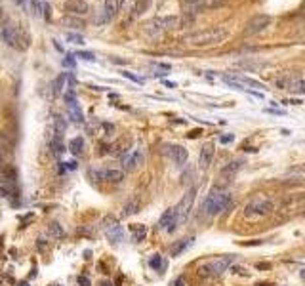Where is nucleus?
I'll return each mask as SVG.
<instances>
[{"label":"nucleus","mask_w":305,"mask_h":286,"mask_svg":"<svg viewBox=\"0 0 305 286\" xmlns=\"http://www.w3.org/2000/svg\"><path fill=\"white\" fill-rule=\"evenodd\" d=\"M65 166L69 168V170H77V162H65Z\"/></svg>","instance_id":"42"},{"label":"nucleus","mask_w":305,"mask_h":286,"mask_svg":"<svg viewBox=\"0 0 305 286\" xmlns=\"http://www.w3.org/2000/svg\"><path fill=\"white\" fill-rule=\"evenodd\" d=\"M231 204H233V197H231L227 191L214 189L210 195L206 197V200H204L202 210L206 216L214 218V216H219L221 212H225L227 208H231Z\"/></svg>","instance_id":"2"},{"label":"nucleus","mask_w":305,"mask_h":286,"mask_svg":"<svg viewBox=\"0 0 305 286\" xmlns=\"http://www.w3.org/2000/svg\"><path fill=\"white\" fill-rule=\"evenodd\" d=\"M0 34H2V40H4L10 48L19 50V52L27 50L29 44H31V37H29V32L25 31V29H21V27H17V25H6Z\"/></svg>","instance_id":"3"},{"label":"nucleus","mask_w":305,"mask_h":286,"mask_svg":"<svg viewBox=\"0 0 305 286\" xmlns=\"http://www.w3.org/2000/svg\"><path fill=\"white\" fill-rule=\"evenodd\" d=\"M277 210L273 199H267V197H256L252 199L246 206H244V218L248 220H258V218H265L271 216Z\"/></svg>","instance_id":"4"},{"label":"nucleus","mask_w":305,"mask_h":286,"mask_svg":"<svg viewBox=\"0 0 305 286\" xmlns=\"http://www.w3.org/2000/svg\"><path fill=\"white\" fill-rule=\"evenodd\" d=\"M164 153L170 157V160H172L174 164H178V166H183V164L187 162L189 153H187V149L181 147V145H166Z\"/></svg>","instance_id":"16"},{"label":"nucleus","mask_w":305,"mask_h":286,"mask_svg":"<svg viewBox=\"0 0 305 286\" xmlns=\"http://www.w3.org/2000/svg\"><path fill=\"white\" fill-rule=\"evenodd\" d=\"M84 149V139L82 137H73L69 141V151L71 155H75V157H79L80 153Z\"/></svg>","instance_id":"25"},{"label":"nucleus","mask_w":305,"mask_h":286,"mask_svg":"<svg viewBox=\"0 0 305 286\" xmlns=\"http://www.w3.org/2000/svg\"><path fill=\"white\" fill-rule=\"evenodd\" d=\"M170 29H181V17L180 16H166V17H157L147 25V34L157 37L160 32L170 31Z\"/></svg>","instance_id":"6"},{"label":"nucleus","mask_w":305,"mask_h":286,"mask_svg":"<svg viewBox=\"0 0 305 286\" xmlns=\"http://www.w3.org/2000/svg\"><path fill=\"white\" fill-rule=\"evenodd\" d=\"M296 79H297V75L284 73V75H279V77L275 79V86L279 88V90H292V86H294Z\"/></svg>","instance_id":"20"},{"label":"nucleus","mask_w":305,"mask_h":286,"mask_svg":"<svg viewBox=\"0 0 305 286\" xmlns=\"http://www.w3.org/2000/svg\"><path fill=\"white\" fill-rule=\"evenodd\" d=\"M6 19H8V16H6V12H4V8L0 6V25L6 23Z\"/></svg>","instance_id":"38"},{"label":"nucleus","mask_w":305,"mask_h":286,"mask_svg":"<svg viewBox=\"0 0 305 286\" xmlns=\"http://www.w3.org/2000/svg\"><path fill=\"white\" fill-rule=\"evenodd\" d=\"M63 63L67 65V67H71V69H75V56H67L63 59Z\"/></svg>","instance_id":"36"},{"label":"nucleus","mask_w":305,"mask_h":286,"mask_svg":"<svg viewBox=\"0 0 305 286\" xmlns=\"http://www.w3.org/2000/svg\"><path fill=\"white\" fill-rule=\"evenodd\" d=\"M212 159H214V143H206L202 149H200V157H198V166L206 170V168L212 164Z\"/></svg>","instance_id":"19"},{"label":"nucleus","mask_w":305,"mask_h":286,"mask_svg":"<svg viewBox=\"0 0 305 286\" xmlns=\"http://www.w3.org/2000/svg\"><path fill=\"white\" fill-rule=\"evenodd\" d=\"M54 151L57 153V155H61V153H65L67 149L63 147V141H61V137H55L54 139Z\"/></svg>","instance_id":"33"},{"label":"nucleus","mask_w":305,"mask_h":286,"mask_svg":"<svg viewBox=\"0 0 305 286\" xmlns=\"http://www.w3.org/2000/svg\"><path fill=\"white\" fill-rule=\"evenodd\" d=\"M303 214H305V210H303Z\"/></svg>","instance_id":"46"},{"label":"nucleus","mask_w":305,"mask_h":286,"mask_svg":"<svg viewBox=\"0 0 305 286\" xmlns=\"http://www.w3.org/2000/svg\"><path fill=\"white\" fill-rule=\"evenodd\" d=\"M140 208H141V197H133L132 200H128L124 204V208H122V216L124 218H128V216H132V214H138L140 212Z\"/></svg>","instance_id":"22"},{"label":"nucleus","mask_w":305,"mask_h":286,"mask_svg":"<svg viewBox=\"0 0 305 286\" xmlns=\"http://www.w3.org/2000/svg\"><path fill=\"white\" fill-rule=\"evenodd\" d=\"M61 23L65 25V27H73V29H82V27H84V21H82V19H77L75 16H65L61 19Z\"/></svg>","instance_id":"28"},{"label":"nucleus","mask_w":305,"mask_h":286,"mask_svg":"<svg viewBox=\"0 0 305 286\" xmlns=\"http://www.w3.org/2000/svg\"><path fill=\"white\" fill-rule=\"evenodd\" d=\"M229 39V29L225 27H210L204 31L193 32L185 37V42L193 48H208V46H218L221 42Z\"/></svg>","instance_id":"1"},{"label":"nucleus","mask_w":305,"mask_h":286,"mask_svg":"<svg viewBox=\"0 0 305 286\" xmlns=\"http://www.w3.org/2000/svg\"><path fill=\"white\" fill-rule=\"evenodd\" d=\"M63 10H65V14H67V16L82 17V16H88V12H90V4H88L86 0H65Z\"/></svg>","instance_id":"14"},{"label":"nucleus","mask_w":305,"mask_h":286,"mask_svg":"<svg viewBox=\"0 0 305 286\" xmlns=\"http://www.w3.org/2000/svg\"><path fill=\"white\" fill-rule=\"evenodd\" d=\"M48 231H50V235H52V237H55V238L65 237V231H63V227L59 225V223H55V222L48 225Z\"/></svg>","instance_id":"29"},{"label":"nucleus","mask_w":305,"mask_h":286,"mask_svg":"<svg viewBox=\"0 0 305 286\" xmlns=\"http://www.w3.org/2000/svg\"><path fill=\"white\" fill-rule=\"evenodd\" d=\"M21 286H29V284H21Z\"/></svg>","instance_id":"45"},{"label":"nucleus","mask_w":305,"mask_h":286,"mask_svg":"<svg viewBox=\"0 0 305 286\" xmlns=\"http://www.w3.org/2000/svg\"><path fill=\"white\" fill-rule=\"evenodd\" d=\"M271 25V17L265 16V14H258V16H254L248 21V23L244 25V37H254V34H258V32L265 31L267 27Z\"/></svg>","instance_id":"12"},{"label":"nucleus","mask_w":305,"mask_h":286,"mask_svg":"<svg viewBox=\"0 0 305 286\" xmlns=\"http://www.w3.org/2000/svg\"><path fill=\"white\" fill-rule=\"evenodd\" d=\"M299 210H305V193H294V195H288L286 199L282 200L281 212L284 216H292L299 212Z\"/></svg>","instance_id":"11"},{"label":"nucleus","mask_w":305,"mask_h":286,"mask_svg":"<svg viewBox=\"0 0 305 286\" xmlns=\"http://www.w3.org/2000/svg\"><path fill=\"white\" fill-rule=\"evenodd\" d=\"M77 56L82 57V59H86V61H95V57H94V54H92V52H79Z\"/></svg>","instance_id":"34"},{"label":"nucleus","mask_w":305,"mask_h":286,"mask_svg":"<svg viewBox=\"0 0 305 286\" xmlns=\"http://www.w3.org/2000/svg\"><path fill=\"white\" fill-rule=\"evenodd\" d=\"M233 139H235V135H233V134H229V135H221V137H219V141H221V143H231V141H233Z\"/></svg>","instance_id":"37"},{"label":"nucleus","mask_w":305,"mask_h":286,"mask_svg":"<svg viewBox=\"0 0 305 286\" xmlns=\"http://www.w3.org/2000/svg\"><path fill=\"white\" fill-rule=\"evenodd\" d=\"M147 225H143V223H132L130 225V235H132L133 242H141L143 238L147 237Z\"/></svg>","instance_id":"21"},{"label":"nucleus","mask_w":305,"mask_h":286,"mask_svg":"<svg viewBox=\"0 0 305 286\" xmlns=\"http://www.w3.org/2000/svg\"><path fill=\"white\" fill-rule=\"evenodd\" d=\"M103 223H105V225H103L105 237L109 238L111 242H122V240H124V229H122V225H118V222L115 218L109 216Z\"/></svg>","instance_id":"13"},{"label":"nucleus","mask_w":305,"mask_h":286,"mask_svg":"<svg viewBox=\"0 0 305 286\" xmlns=\"http://www.w3.org/2000/svg\"><path fill=\"white\" fill-rule=\"evenodd\" d=\"M195 195H196V191H195V189H189L187 193L183 195V199H181L180 204L176 206V222H178V225H181V223L187 222L189 214H191V210H193Z\"/></svg>","instance_id":"9"},{"label":"nucleus","mask_w":305,"mask_h":286,"mask_svg":"<svg viewBox=\"0 0 305 286\" xmlns=\"http://www.w3.org/2000/svg\"><path fill=\"white\" fill-rule=\"evenodd\" d=\"M67 40L73 42V44H84V37L77 34V32H67Z\"/></svg>","instance_id":"31"},{"label":"nucleus","mask_w":305,"mask_h":286,"mask_svg":"<svg viewBox=\"0 0 305 286\" xmlns=\"http://www.w3.org/2000/svg\"><path fill=\"white\" fill-rule=\"evenodd\" d=\"M243 160H233V162H229L223 170H221V175H233V174H236L241 168H243Z\"/></svg>","instance_id":"26"},{"label":"nucleus","mask_w":305,"mask_h":286,"mask_svg":"<svg viewBox=\"0 0 305 286\" xmlns=\"http://www.w3.org/2000/svg\"><path fill=\"white\" fill-rule=\"evenodd\" d=\"M79 284L80 286H90V278H88V277H79Z\"/></svg>","instance_id":"39"},{"label":"nucleus","mask_w":305,"mask_h":286,"mask_svg":"<svg viewBox=\"0 0 305 286\" xmlns=\"http://www.w3.org/2000/svg\"><path fill=\"white\" fill-rule=\"evenodd\" d=\"M256 286H271V284H265V282H259V284H256Z\"/></svg>","instance_id":"44"},{"label":"nucleus","mask_w":305,"mask_h":286,"mask_svg":"<svg viewBox=\"0 0 305 286\" xmlns=\"http://www.w3.org/2000/svg\"><path fill=\"white\" fill-rule=\"evenodd\" d=\"M65 103H67V113H69L71 122L73 124H82L84 115H82V109H80L77 94H75V88H69V92L65 94Z\"/></svg>","instance_id":"10"},{"label":"nucleus","mask_w":305,"mask_h":286,"mask_svg":"<svg viewBox=\"0 0 305 286\" xmlns=\"http://www.w3.org/2000/svg\"><path fill=\"white\" fill-rule=\"evenodd\" d=\"M118 12H120V0H105V2H103L101 16L105 17L107 23H111V21L118 16Z\"/></svg>","instance_id":"17"},{"label":"nucleus","mask_w":305,"mask_h":286,"mask_svg":"<svg viewBox=\"0 0 305 286\" xmlns=\"http://www.w3.org/2000/svg\"><path fill=\"white\" fill-rule=\"evenodd\" d=\"M122 75H124L126 79H130V80H133V82H138V84H141V82H143V79H140V77H135V75H132V73H122Z\"/></svg>","instance_id":"35"},{"label":"nucleus","mask_w":305,"mask_h":286,"mask_svg":"<svg viewBox=\"0 0 305 286\" xmlns=\"http://www.w3.org/2000/svg\"><path fill=\"white\" fill-rule=\"evenodd\" d=\"M193 240H195V237H187V238H183V240H180V242L172 244V248H170V256H180L181 252H185V250L193 244Z\"/></svg>","instance_id":"23"},{"label":"nucleus","mask_w":305,"mask_h":286,"mask_svg":"<svg viewBox=\"0 0 305 286\" xmlns=\"http://www.w3.org/2000/svg\"><path fill=\"white\" fill-rule=\"evenodd\" d=\"M67 132V120L63 119L61 115H55L54 117V134L55 137H63V134Z\"/></svg>","instance_id":"24"},{"label":"nucleus","mask_w":305,"mask_h":286,"mask_svg":"<svg viewBox=\"0 0 305 286\" xmlns=\"http://www.w3.org/2000/svg\"><path fill=\"white\" fill-rule=\"evenodd\" d=\"M174 286H185V280H183V277H180L176 282H174Z\"/></svg>","instance_id":"41"},{"label":"nucleus","mask_w":305,"mask_h":286,"mask_svg":"<svg viewBox=\"0 0 305 286\" xmlns=\"http://www.w3.org/2000/svg\"><path fill=\"white\" fill-rule=\"evenodd\" d=\"M90 177L94 182H105V183H120L124 180V170L118 168H92Z\"/></svg>","instance_id":"8"},{"label":"nucleus","mask_w":305,"mask_h":286,"mask_svg":"<svg viewBox=\"0 0 305 286\" xmlns=\"http://www.w3.org/2000/svg\"><path fill=\"white\" fill-rule=\"evenodd\" d=\"M151 6V0H135V4H133V16H143L145 12L149 10Z\"/></svg>","instance_id":"27"},{"label":"nucleus","mask_w":305,"mask_h":286,"mask_svg":"<svg viewBox=\"0 0 305 286\" xmlns=\"http://www.w3.org/2000/svg\"><path fill=\"white\" fill-rule=\"evenodd\" d=\"M143 160H145V153H143V149H141V147L133 149V151L124 159V162H122L124 172H133V170H138V168L143 164Z\"/></svg>","instance_id":"15"},{"label":"nucleus","mask_w":305,"mask_h":286,"mask_svg":"<svg viewBox=\"0 0 305 286\" xmlns=\"http://www.w3.org/2000/svg\"><path fill=\"white\" fill-rule=\"evenodd\" d=\"M233 260H235V256H223V258H218V260H212V262L198 267V275L200 277H219L221 273H225L231 267Z\"/></svg>","instance_id":"5"},{"label":"nucleus","mask_w":305,"mask_h":286,"mask_svg":"<svg viewBox=\"0 0 305 286\" xmlns=\"http://www.w3.org/2000/svg\"><path fill=\"white\" fill-rule=\"evenodd\" d=\"M158 225H160V229L168 231V233H172L176 227H178V222H176V208H168L164 214L160 216V220H158Z\"/></svg>","instance_id":"18"},{"label":"nucleus","mask_w":305,"mask_h":286,"mask_svg":"<svg viewBox=\"0 0 305 286\" xmlns=\"http://www.w3.org/2000/svg\"><path fill=\"white\" fill-rule=\"evenodd\" d=\"M10 197V193L6 189H2V187H0V199H8Z\"/></svg>","instance_id":"40"},{"label":"nucleus","mask_w":305,"mask_h":286,"mask_svg":"<svg viewBox=\"0 0 305 286\" xmlns=\"http://www.w3.org/2000/svg\"><path fill=\"white\" fill-rule=\"evenodd\" d=\"M101 286H113L111 282H101Z\"/></svg>","instance_id":"43"},{"label":"nucleus","mask_w":305,"mask_h":286,"mask_svg":"<svg viewBox=\"0 0 305 286\" xmlns=\"http://www.w3.org/2000/svg\"><path fill=\"white\" fill-rule=\"evenodd\" d=\"M149 263H151V267H153V269H162V267L166 265V263L162 262V258H160V256H155V258H153Z\"/></svg>","instance_id":"32"},{"label":"nucleus","mask_w":305,"mask_h":286,"mask_svg":"<svg viewBox=\"0 0 305 286\" xmlns=\"http://www.w3.org/2000/svg\"><path fill=\"white\" fill-rule=\"evenodd\" d=\"M227 0H181V8H183V14L195 16V14H200L204 10L219 8Z\"/></svg>","instance_id":"7"},{"label":"nucleus","mask_w":305,"mask_h":286,"mask_svg":"<svg viewBox=\"0 0 305 286\" xmlns=\"http://www.w3.org/2000/svg\"><path fill=\"white\" fill-rule=\"evenodd\" d=\"M65 80H67V75H59V77L55 79L54 88H52V90H54V95H59L63 92V82H65Z\"/></svg>","instance_id":"30"}]
</instances>
